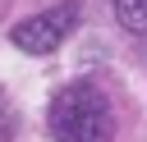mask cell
<instances>
[{"label": "cell", "mask_w": 147, "mask_h": 142, "mask_svg": "<svg viewBox=\"0 0 147 142\" xmlns=\"http://www.w3.org/2000/svg\"><path fill=\"white\" fill-rule=\"evenodd\" d=\"M46 128L55 142H110L115 115L96 82H69L55 92V101L46 110Z\"/></svg>", "instance_id": "1"}, {"label": "cell", "mask_w": 147, "mask_h": 142, "mask_svg": "<svg viewBox=\"0 0 147 142\" xmlns=\"http://www.w3.org/2000/svg\"><path fill=\"white\" fill-rule=\"evenodd\" d=\"M74 23H78V0H64V5L46 9V14H32V18L14 23L9 41H14L18 50H28V55H51V50H60V41L74 32Z\"/></svg>", "instance_id": "2"}, {"label": "cell", "mask_w": 147, "mask_h": 142, "mask_svg": "<svg viewBox=\"0 0 147 142\" xmlns=\"http://www.w3.org/2000/svg\"><path fill=\"white\" fill-rule=\"evenodd\" d=\"M110 5H115V18L124 23V32L147 37V0H110Z\"/></svg>", "instance_id": "3"}, {"label": "cell", "mask_w": 147, "mask_h": 142, "mask_svg": "<svg viewBox=\"0 0 147 142\" xmlns=\"http://www.w3.org/2000/svg\"><path fill=\"white\" fill-rule=\"evenodd\" d=\"M5 137H14V105L5 101V92H0V142Z\"/></svg>", "instance_id": "4"}]
</instances>
